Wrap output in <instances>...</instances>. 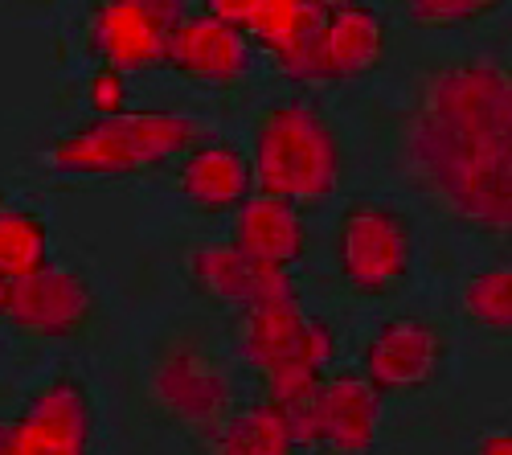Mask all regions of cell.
Returning a JSON list of instances; mask_svg holds the SVG:
<instances>
[{"label":"cell","instance_id":"obj_1","mask_svg":"<svg viewBox=\"0 0 512 455\" xmlns=\"http://www.w3.org/2000/svg\"><path fill=\"white\" fill-rule=\"evenodd\" d=\"M410 156L463 218L512 222V87L496 66H459L435 78L410 136Z\"/></svg>","mask_w":512,"mask_h":455},{"label":"cell","instance_id":"obj_2","mask_svg":"<svg viewBox=\"0 0 512 455\" xmlns=\"http://www.w3.org/2000/svg\"><path fill=\"white\" fill-rule=\"evenodd\" d=\"M197 119L168 115V111H123V115H95L87 128L66 136L50 169L62 177H123L140 173L148 164L173 160L197 140Z\"/></svg>","mask_w":512,"mask_h":455},{"label":"cell","instance_id":"obj_3","mask_svg":"<svg viewBox=\"0 0 512 455\" xmlns=\"http://www.w3.org/2000/svg\"><path fill=\"white\" fill-rule=\"evenodd\" d=\"M340 177V148L328 123L304 107H275L254 136V189L259 197H328Z\"/></svg>","mask_w":512,"mask_h":455},{"label":"cell","instance_id":"obj_4","mask_svg":"<svg viewBox=\"0 0 512 455\" xmlns=\"http://www.w3.org/2000/svg\"><path fill=\"white\" fill-rule=\"evenodd\" d=\"M185 17V0H103L91 17L87 46L111 70H152L164 66L168 33Z\"/></svg>","mask_w":512,"mask_h":455},{"label":"cell","instance_id":"obj_5","mask_svg":"<svg viewBox=\"0 0 512 455\" xmlns=\"http://www.w3.org/2000/svg\"><path fill=\"white\" fill-rule=\"evenodd\" d=\"M300 447L308 443H328L340 451H365L373 447L377 435V410H381V390L369 378H336L320 382L304 398L287 402Z\"/></svg>","mask_w":512,"mask_h":455},{"label":"cell","instance_id":"obj_6","mask_svg":"<svg viewBox=\"0 0 512 455\" xmlns=\"http://www.w3.org/2000/svg\"><path fill=\"white\" fill-rule=\"evenodd\" d=\"M381 41H386V25H381V17L373 9L357 5V0L353 5L324 9V21L316 25L304 58L291 66L287 78H295V82H336V78L365 74L381 54Z\"/></svg>","mask_w":512,"mask_h":455},{"label":"cell","instance_id":"obj_7","mask_svg":"<svg viewBox=\"0 0 512 455\" xmlns=\"http://www.w3.org/2000/svg\"><path fill=\"white\" fill-rule=\"evenodd\" d=\"M414 263L410 226L390 210H353L340 226V275L361 292L398 283Z\"/></svg>","mask_w":512,"mask_h":455},{"label":"cell","instance_id":"obj_8","mask_svg":"<svg viewBox=\"0 0 512 455\" xmlns=\"http://www.w3.org/2000/svg\"><path fill=\"white\" fill-rule=\"evenodd\" d=\"M193 279L205 287L209 296L238 304L246 312L275 308V304H300L295 283L283 267L250 259V255L238 251V246H201V251L193 255Z\"/></svg>","mask_w":512,"mask_h":455},{"label":"cell","instance_id":"obj_9","mask_svg":"<svg viewBox=\"0 0 512 455\" xmlns=\"http://www.w3.org/2000/svg\"><path fill=\"white\" fill-rule=\"evenodd\" d=\"M87 447H91V402L82 382L70 378L46 386L13 423V455H33V451L82 455Z\"/></svg>","mask_w":512,"mask_h":455},{"label":"cell","instance_id":"obj_10","mask_svg":"<svg viewBox=\"0 0 512 455\" xmlns=\"http://www.w3.org/2000/svg\"><path fill=\"white\" fill-rule=\"evenodd\" d=\"M87 312H91V287H87V279H78L70 271L41 267V271L9 283L5 316L17 328H29V333L70 337L74 328L87 320Z\"/></svg>","mask_w":512,"mask_h":455},{"label":"cell","instance_id":"obj_11","mask_svg":"<svg viewBox=\"0 0 512 455\" xmlns=\"http://www.w3.org/2000/svg\"><path fill=\"white\" fill-rule=\"evenodd\" d=\"M164 66L197 78H238L254 70V50L242 29L218 21V17H185L164 46Z\"/></svg>","mask_w":512,"mask_h":455},{"label":"cell","instance_id":"obj_12","mask_svg":"<svg viewBox=\"0 0 512 455\" xmlns=\"http://www.w3.org/2000/svg\"><path fill=\"white\" fill-rule=\"evenodd\" d=\"M304 353L312 361H320L324 369L332 365L336 341L332 328L324 320H304L300 304H275V308H259L250 312V328L242 337V357L259 369H271L283 357Z\"/></svg>","mask_w":512,"mask_h":455},{"label":"cell","instance_id":"obj_13","mask_svg":"<svg viewBox=\"0 0 512 455\" xmlns=\"http://www.w3.org/2000/svg\"><path fill=\"white\" fill-rule=\"evenodd\" d=\"M242 255L291 271L304 259V222L287 197H246L234 218V242Z\"/></svg>","mask_w":512,"mask_h":455},{"label":"cell","instance_id":"obj_14","mask_svg":"<svg viewBox=\"0 0 512 455\" xmlns=\"http://www.w3.org/2000/svg\"><path fill=\"white\" fill-rule=\"evenodd\" d=\"M439 365V337L422 320H390L365 349V374L377 390L422 386Z\"/></svg>","mask_w":512,"mask_h":455},{"label":"cell","instance_id":"obj_15","mask_svg":"<svg viewBox=\"0 0 512 455\" xmlns=\"http://www.w3.org/2000/svg\"><path fill=\"white\" fill-rule=\"evenodd\" d=\"M181 193L205 210H238L254 193V169L230 144H201L181 164Z\"/></svg>","mask_w":512,"mask_h":455},{"label":"cell","instance_id":"obj_16","mask_svg":"<svg viewBox=\"0 0 512 455\" xmlns=\"http://www.w3.org/2000/svg\"><path fill=\"white\" fill-rule=\"evenodd\" d=\"M222 451H242V455H279V451H295L300 435H295L291 410L287 402H263L238 415L222 435H218Z\"/></svg>","mask_w":512,"mask_h":455},{"label":"cell","instance_id":"obj_17","mask_svg":"<svg viewBox=\"0 0 512 455\" xmlns=\"http://www.w3.org/2000/svg\"><path fill=\"white\" fill-rule=\"evenodd\" d=\"M156 390L168 406L181 410V415H189V419L218 415L222 402H226V382L205 374V369H197L193 357H173L168 365H160Z\"/></svg>","mask_w":512,"mask_h":455},{"label":"cell","instance_id":"obj_18","mask_svg":"<svg viewBox=\"0 0 512 455\" xmlns=\"http://www.w3.org/2000/svg\"><path fill=\"white\" fill-rule=\"evenodd\" d=\"M50 267V230L21 210H0V275L9 283Z\"/></svg>","mask_w":512,"mask_h":455},{"label":"cell","instance_id":"obj_19","mask_svg":"<svg viewBox=\"0 0 512 455\" xmlns=\"http://www.w3.org/2000/svg\"><path fill=\"white\" fill-rule=\"evenodd\" d=\"M467 312H472L480 324L500 328L508 333L512 328V279L508 271H484L476 279H467Z\"/></svg>","mask_w":512,"mask_h":455},{"label":"cell","instance_id":"obj_20","mask_svg":"<svg viewBox=\"0 0 512 455\" xmlns=\"http://www.w3.org/2000/svg\"><path fill=\"white\" fill-rule=\"evenodd\" d=\"M320 374H324V365L304 353L283 357L267 369V394H271V402H295L320 386Z\"/></svg>","mask_w":512,"mask_h":455},{"label":"cell","instance_id":"obj_21","mask_svg":"<svg viewBox=\"0 0 512 455\" xmlns=\"http://www.w3.org/2000/svg\"><path fill=\"white\" fill-rule=\"evenodd\" d=\"M492 5H500V0H410V17L451 25V21H472Z\"/></svg>","mask_w":512,"mask_h":455},{"label":"cell","instance_id":"obj_22","mask_svg":"<svg viewBox=\"0 0 512 455\" xmlns=\"http://www.w3.org/2000/svg\"><path fill=\"white\" fill-rule=\"evenodd\" d=\"M95 115H123L127 111V87H123V70H99L91 78V91H87Z\"/></svg>","mask_w":512,"mask_h":455},{"label":"cell","instance_id":"obj_23","mask_svg":"<svg viewBox=\"0 0 512 455\" xmlns=\"http://www.w3.org/2000/svg\"><path fill=\"white\" fill-rule=\"evenodd\" d=\"M205 13L234 25V29H242V33H250L254 17H259V0H205Z\"/></svg>","mask_w":512,"mask_h":455},{"label":"cell","instance_id":"obj_24","mask_svg":"<svg viewBox=\"0 0 512 455\" xmlns=\"http://www.w3.org/2000/svg\"><path fill=\"white\" fill-rule=\"evenodd\" d=\"M0 455H13V423H0Z\"/></svg>","mask_w":512,"mask_h":455},{"label":"cell","instance_id":"obj_25","mask_svg":"<svg viewBox=\"0 0 512 455\" xmlns=\"http://www.w3.org/2000/svg\"><path fill=\"white\" fill-rule=\"evenodd\" d=\"M484 451H496V455H504V451H512V443H508V439H488V443H484Z\"/></svg>","mask_w":512,"mask_h":455},{"label":"cell","instance_id":"obj_26","mask_svg":"<svg viewBox=\"0 0 512 455\" xmlns=\"http://www.w3.org/2000/svg\"><path fill=\"white\" fill-rule=\"evenodd\" d=\"M5 304H9V279L0 275V316H5Z\"/></svg>","mask_w":512,"mask_h":455},{"label":"cell","instance_id":"obj_27","mask_svg":"<svg viewBox=\"0 0 512 455\" xmlns=\"http://www.w3.org/2000/svg\"><path fill=\"white\" fill-rule=\"evenodd\" d=\"M324 9H336V5H353V0H320Z\"/></svg>","mask_w":512,"mask_h":455}]
</instances>
